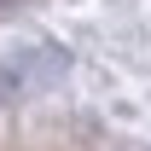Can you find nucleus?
<instances>
[{
    "label": "nucleus",
    "instance_id": "nucleus-1",
    "mask_svg": "<svg viewBox=\"0 0 151 151\" xmlns=\"http://www.w3.org/2000/svg\"><path fill=\"white\" fill-rule=\"evenodd\" d=\"M29 64H35V58H12V64H0V105L18 99L23 87H29Z\"/></svg>",
    "mask_w": 151,
    "mask_h": 151
},
{
    "label": "nucleus",
    "instance_id": "nucleus-2",
    "mask_svg": "<svg viewBox=\"0 0 151 151\" xmlns=\"http://www.w3.org/2000/svg\"><path fill=\"white\" fill-rule=\"evenodd\" d=\"M0 6H12V0H0Z\"/></svg>",
    "mask_w": 151,
    "mask_h": 151
}]
</instances>
